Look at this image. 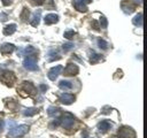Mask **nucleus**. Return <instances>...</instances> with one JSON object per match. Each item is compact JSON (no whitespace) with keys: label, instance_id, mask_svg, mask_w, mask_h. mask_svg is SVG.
Wrapping results in <instances>:
<instances>
[{"label":"nucleus","instance_id":"obj_1","mask_svg":"<svg viewBox=\"0 0 147 138\" xmlns=\"http://www.w3.org/2000/svg\"><path fill=\"white\" fill-rule=\"evenodd\" d=\"M28 131H29V125H26V124L16 125V126H13V128L9 130V132H8V137H10V138L22 137V136H24Z\"/></svg>","mask_w":147,"mask_h":138},{"label":"nucleus","instance_id":"obj_2","mask_svg":"<svg viewBox=\"0 0 147 138\" xmlns=\"http://www.w3.org/2000/svg\"><path fill=\"white\" fill-rule=\"evenodd\" d=\"M23 67L28 70H31V71H34V70H38V64H37V55L33 54V55H28L24 61H23Z\"/></svg>","mask_w":147,"mask_h":138},{"label":"nucleus","instance_id":"obj_3","mask_svg":"<svg viewBox=\"0 0 147 138\" xmlns=\"http://www.w3.org/2000/svg\"><path fill=\"white\" fill-rule=\"evenodd\" d=\"M0 79L3 84H6L7 86H13L14 83L16 82V76L13 71H5L1 76H0Z\"/></svg>","mask_w":147,"mask_h":138},{"label":"nucleus","instance_id":"obj_4","mask_svg":"<svg viewBox=\"0 0 147 138\" xmlns=\"http://www.w3.org/2000/svg\"><path fill=\"white\" fill-rule=\"evenodd\" d=\"M119 138H136V132L130 126H122L118 130Z\"/></svg>","mask_w":147,"mask_h":138},{"label":"nucleus","instance_id":"obj_5","mask_svg":"<svg viewBox=\"0 0 147 138\" xmlns=\"http://www.w3.org/2000/svg\"><path fill=\"white\" fill-rule=\"evenodd\" d=\"M60 123L62 124V126L64 129H71L72 125H74V123H75V117L70 113H65Z\"/></svg>","mask_w":147,"mask_h":138},{"label":"nucleus","instance_id":"obj_6","mask_svg":"<svg viewBox=\"0 0 147 138\" xmlns=\"http://www.w3.org/2000/svg\"><path fill=\"white\" fill-rule=\"evenodd\" d=\"M79 72V68L75 63H68L67 67L63 69V75L65 76H75Z\"/></svg>","mask_w":147,"mask_h":138},{"label":"nucleus","instance_id":"obj_7","mask_svg":"<svg viewBox=\"0 0 147 138\" xmlns=\"http://www.w3.org/2000/svg\"><path fill=\"white\" fill-rule=\"evenodd\" d=\"M62 66H55V67H53V68H51L49 69V71H48V74H47V76H48V78L51 79V80H55L56 78H57V76L60 75V72L62 71Z\"/></svg>","mask_w":147,"mask_h":138},{"label":"nucleus","instance_id":"obj_8","mask_svg":"<svg viewBox=\"0 0 147 138\" xmlns=\"http://www.w3.org/2000/svg\"><path fill=\"white\" fill-rule=\"evenodd\" d=\"M59 100L63 105H71L75 101V95L74 94H70V93H63V94L60 95Z\"/></svg>","mask_w":147,"mask_h":138},{"label":"nucleus","instance_id":"obj_9","mask_svg":"<svg viewBox=\"0 0 147 138\" xmlns=\"http://www.w3.org/2000/svg\"><path fill=\"white\" fill-rule=\"evenodd\" d=\"M15 51V46L13 44H9V43H5L0 46V53L1 54H10Z\"/></svg>","mask_w":147,"mask_h":138},{"label":"nucleus","instance_id":"obj_10","mask_svg":"<svg viewBox=\"0 0 147 138\" xmlns=\"http://www.w3.org/2000/svg\"><path fill=\"white\" fill-rule=\"evenodd\" d=\"M22 89H23L25 92H28L29 94H36V92H37L36 86H34L31 82H23Z\"/></svg>","mask_w":147,"mask_h":138},{"label":"nucleus","instance_id":"obj_11","mask_svg":"<svg viewBox=\"0 0 147 138\" xmlns=\"http://www.w3.org/2000/svg\"><path fill=\"white\" fill-rule=\"evenodd\" d=\"M111 126H113V123H111L110 121H108V120H103V121H101V122L98 124V129H99L100 132H106V131H108Z\"/></svg>","mask_w":147,"mask_h":138},{"label":"nucleus","instance_id":"obj_12","mask_svg":"<svg viewBox=\"0 0 147 138\" xmlns=\"http://www.w3.org/2000/svg\"><path fill=\"white\" fill-rule=\"evenodd\" d=\"M44 20H45V24H54L59 21V16L56 14H47Z\"/></svg>","mask_w":147,"mask_h":138},{"label":"nucleus","instance_id":"obj_13","mask_svg":"<svg viewBox=\"0 0 147 138\" xmlns=\"http://www.w3.org/2000/svg\"><path fill=\"white\" fill-rule=\"evenodd\" d=\"M16 31V24L15 23H11V24H8V25H6L5 28H3V34L5 36H10V34H13L14 32Z\"/></svg>","mask_w":147,"mask_h":138},{"label":"nucleus","instance_id":"obj_14","mask_svg":"<svg viewBox=\"0 0 147 138\" xmlns=\"http://www.w3.org/2000/svg\"><path fill=\"white\" fill-rule=\"evenodd\" d=\"M40 15H41V10H40V9H38V10L34 12V14L32 15V20H31V22H30L32 26H37V25L39 24Z\"/></svg>","mask_w":147,"mask_h":138},{"label":"nucleus","instance_id":"obj_15","mask_svg":"<svg viewBox=\"0 0 147 138\" xmlns=\"http://www.w3.org/2000/svg\"><path fill=\"white\" fill-rule=\"evenodd\" d=\"M72 3H74V6H75V8H76L77 10L83 12V13L87 12V7H86V5H85L84 2H82L80 0H74Z\"/></svg>","mask_w":147,"mask_h":138},{"label":"nucleus","instance_id":"obj_16","mask_svg":"<svg viewBox=\"0 0 147 138\" xmlns=\"http://www.w3.org/2000/svg\"><path fill=\"white\" fill-rule=\"evenodd\" d=\"M61 56H60V53L57 52V49H52V51H49V53H48V61L49 62H52V61H55V60H59Z\"/></svg>","mask_w":147,"mask_h":138},{"label":"nucleus","instance_id":"obj_17","mask_svg":"<svg viewBox=\"0 0 147 138\" xmlns=\"http://www.w3.org/2000/svg\"><path fill=\"white\" fill-rule=\"evenodd\" d=\"M132 23H133L136 26H142V14H141V13L137 14V15L132 18Z\"/></svg>","mask_w":147,"mask_h":138},{"label":"nucleus","instance_id":"obj_18","mask_svg":"<svg viewBox=\"0 0 147 138\" xmlns=\"http://www.w3.org/2000/svg\"><path fill=\"white\" fill-rule=\"evenodd\" d=\"M59 87H60L61 90L67 91V90H70V89L72 87V84H71V82H69V80H60Z\"/></svg>","mask_w":147,"mask_h":138},{"label":"nucleus","instance_id":"obj_19","mask_svg":"<svg viewBox=\"0 0 147 138\" xmlns=\"http://www.w3.org/2000/svg\"><path fill=\"white\" fill-rule=\"evenodd\" d=\"M47 114L49 116H57L60 114V108L59 107H55V106H51L47 109Z\"/></svg>","mask_w":147,"mask_h":138},{"label":"nucleus","instance_id":"obj_20","mask_svg":"<svg viewBox=\"0 0 147 138\" xmlns=\"http://www.w3.org/2000/svg\"><path fill=\"white\" fill-rule=\"evenodd\" d=\"M101 57H102V56H101L100 54L92 52L91 55H90V62H91V63H98V62L101 60Z\"/></svg>","mask_w":147,"mask_h":138},{"label":"nucleus","instance_id":"obj_21","mask_svg":"<svg viewBox=\"0 0 147 138\" xmlns=\"http://www.w3.org/2000/svg\"><path fill=\"white\" fill-rule=\"evenodd\" d=\"M37 113H38V109L31 107V108H26V109L23 112V115H24V116H33V115H36Z\"/></svg>","mask_w":147,"mask_h":138},{"label":"nucleus","instance_id":"obj_22","mask_svg":"<svg viewBox=\"0 0 147 138\" xmlns=\"http://www.w3.org/2000/svg\"><path fill=\"white\" fill-rule=\"evenodd\" d=\"M98 46L100 47V48H102V49H107L108 48V43L106 41V40H103V39H98Z\"/></svg>","mask_w":147,"mask_h":138},{"label":"nucleus","instance_id":"obj_23","mask_svg":"<svg viewBox=\"0 0 147 138\" xmlns=\"http://www.w3.org/2000/svg\"><path fill=\"white\" fill-rule=\"evenodd\" d=\"M63 36H64V38H67V39H72L74 36H76V31H74V30H68V31L64 32Z\"/></svg>","mask_w":147,"mask_h":138},{"label":"nucleus","instance_id":"obj_24","mask_svg":"<svg viewBox=\"0 0 147 138\" xmlns=\"http://www.w3.org/2000/svg\"><path fill=\"white\" fill-rule=\"evenodd\" d=\"M28 16H29V9H28V8H23V10H22V13H21V18H22V21H26Z\"/></svg>","mask_w":147,"mask_h":138},{"label":"nucleus","instance_id":"obj_25","mask_svg":"<svg viewBox=\"0 0 147 138\" xmlns=\"http://www.w3.org/2000/svg\"><path fill=\"white\" fill-rule=\"evenodd\" d=\"M107 25H108V21H107V18L105 17V16H101L100 17V26L101 28H107Z\"/></svg>","mask_w":147,"mask_h":138},{"label":"nucleus","instance_id":"obj_26","mask_svg":"<svg viewBox=\"0 0 147 138\" xmlns=\"http://www.w3.org/2000/svg\"><path fill=\"white\" fill-rule=\"evenodd\" d=\"M62 47H63L64 52H68V51H70V49L74 48V44H72V43H65V44H63Z\"/></svg>","mask_w":147,"mask_h":138},{"label":"nucleus","instance_id":"obj_27","mask_svg":"<svg viewBox=\"0 0 147 138\" xmlns=\"http://www.w3.org/2000/svg\"><path fill=\"white\" fill-rule=\"evenodd\" d=\"M45 2V0H31V3L33 5V6H40V5H42Z\"/></svg>","mask_w":147,"mask_h":138},{"label":"nucleus","instance_id":"obj_28","mask_svg":"<svg viewBox=\"0 0 147 138\" xmlns=\"http://www.w3.org/2000/svg\"><path fill=\"white\" fill-rule=\"evenodd\" d=\"M7 18H8V15H7L6 13H1V14H0V21H1V22L7 21Z\"/></svg>","mask_w":147,"mask_h":138},{"label":"nucleus","instance_id":"obj_29","mask_svg":"<svg viewBox=\"0 0 147 138\" xmlns=\"http://www.w3.org/2000/svg\"><path fill=\"white\" fill-rule=\"evenodd\" d=\"M59 124H60V120H56V121H53V122H52V123L49 124V128H51V129H53L54 126H57Z\"/></svg>","mask_w":147,"mask_h":138},{"label":"nucleus","instance_id":"obj_30","mask_svg":"<svg viewBox=\"0 0 147 138\" xmlns=\"http://www.w3.org/2000/svg\"><path fill=\"white\" fill-rule=\"evenodd\" d=\"M39 89H40V92H45V91L48 89V86L45 85V84H40V85H39Z\"/></svg>","mask_w":147,"mask_h":138},{"label":"nucleus","instance_id":"obj_31","mask_svg":"<svg viewBox=\"0 0 147 138\" xmlns=\"http://www.w3.org/2000/svg\"><path fill=\"white\" fill-rule=\"evenodd\" d=\"M2 1V5L3 6H9L13 3V0H1Z\"/></svg>","mask_w":147,"mask_h":138},{"label":"nucleus","instance_id":"obj_32","mask_svg":"<svg viewBox=\"0 0 147 138\" xmlns=\"http://www.w3.org/2000/svg\"><path fill=\"white\" fill-rule=\"evenodd\" d=\"M3 125H5L3 121H2V120H0V132H1V131H2V129H3Z\"/></svg>","mask_w":147,"mask_h":138},{"label":"nucleus","instance_id":"obj_33","mask_svg":"<svg viewBox=\"0 0 147 138\" xmlns=\"http://www.w3.org/2000/svg\"><path fill=\"white\" fill-rule=\"evenodd\" d=\"M80 1H82V2H84V3L86 5V3H90V2L92 1V0H80Z\"/></svg>","mask_w":147,"mask_h":138},{"label":"nucleus","instance_id":"obj_34","mask_svg":"<svg viewBox=\"0 0 147 138\" xmlns=\"http://www.w3.org/2000/svg\"><path fill=\"white\" fill-rule=\"evenodd\" d=\"M111 138H119V137H116V136H113Z\"/></svg>","mask_w":147,"mask_h":138},{"label":"nucleus","instance_id":"obj_35","mask_svg":"<svg viewBox=\"0 0 147 138\" xmlns=\"http://www.w3.org/2000/svg\"><path fill=\"white\" fill-rule=\"evenodd\" d=\"M140 1H141V0H140Z\"/></svg>","mask_w":147,"mask_h":138}]
</instances>
